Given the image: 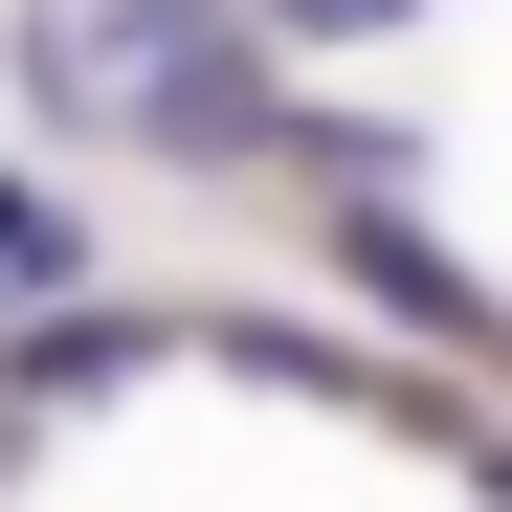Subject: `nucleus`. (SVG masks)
<instances>
[{
    "label": "nucleus",
    "mask_w": 512,
    "mask_h": 512,
    "mask_svg": "<svg viewBox=\"0 0 512 512\" xmlns=\"http://www.w3.org/2000/svg\"><path fill=\"white\" fill-rule=\"evenodd\" d=\"M112 45H134L156 156H268V134H312V112H268V67H245V23H223V0H112Z\"/></svg>",
    "instance_id": "f257e3e1"
},
{
    "label": "nucleus",
    "mask_w": 512,
    "mask_h": 512,
    "mask_svg": "<svg viewBox=\"0 0 512 512\" xmlns=\"http://www.w3.org/2000/svg\"><path fill=\"white\" fill-rule=\"evenodd\" d=\"M0 90H23L45 134H90V112H112V45H90V23H23V45H0Z\"/></svg>",
    "instance_id": "f03ea898"
},
{
    "label": "nucleus",
    "mask_w": 512,
    "mask_h": 512,
    "mask_svg": "<svg viewBox=\"0 0 512 512\" xmlns=\"http://www.w3.org/2000/svg\"><path fill=\"white\" fill-rule=\"evenodd\" d=\"M67 268H90V223H67V201H45V179H0V312H45V290H67Z\"/></svg>",
    "instance_id": "7ed1b4c3"
},
{
    "label": "nucleus",
    "mask_w": 512,
    "mask_h": 512,
    "mask_svg": "<svg viewBox=\"0 0 512 512\" xmlns=\"http://www.w3.org/2000/svg\"><path fill=\"white\" fill-rule=\"evenodd\" d=\"M290 45H379V23H423V0H268Z\"/></svg>",
    "instance_id": "20e7f679"
}]
</instances>
